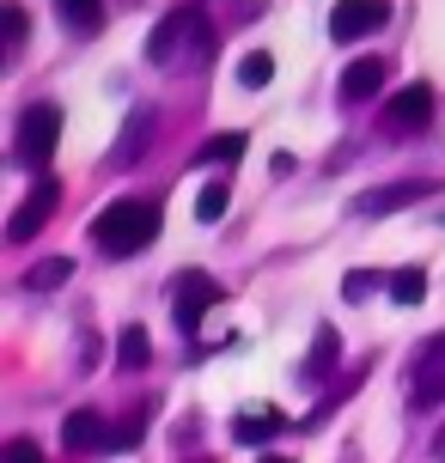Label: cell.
<instances>
[{"label":"cell","instance_id":"cell-3","mask_svg":"<svg viewBox=\"0 0 445 463\" xmlns=\"http://www.w3.org/2000/svg\"><path fill=\"white\" fill-rule=\"evenodd\" d=\"M55 140H62V104H49V98L24 104V110H19V128H13V165L43 171L49 153H55Z\"/></svg>","mask_w":445,"mask_h":463},{"label":"cell","instance_id":"cell-19","mask_svg":"<svg viewBox=\"0 0 445 463\" xmlns=\"http://www.w3.org/2000/svg\"><path fill=\"white\" fill-rule=\"evenodd\" d=\"M384 293L397 305H421L427 299V275L421 269H397V275H384Z\"/></svg>","mask_w":445,"mask_h":463},{"label":"cell","instance_id":"cell-10","mask_svg":"<svg viewBox=\"0 0 445 463\" xmlns=\"http://www.w3.org/2000/svg\"><path fill=\"white\" fill-rule=\"evenodd\" d=\"M391 80V68H384V55H360L348 73H342V104H366V98H378V86Z\"/></svg>","mask_w":445,"mask_h":463},{"label":"cell","instance_id":"cell-12","mask_svg":"<svg viewBox=\"0 0 445 463\" xmlns=\"http://www.w3.org/2000/svg\"><path fill=\"white\" fill-rule=\"evenodd\" d=\"M62 445H68V451H104V445H110L104 415H98V409H73L68 427H62Z\"/></svg>","mask_w":445,"mask_h":463},{"label":"cell","instance_id":"cell-5","mask_svg":"<svg viewBox=\"0 0 445 463\" xmlns=\"http://www.w3.org/2000/svg\"><path fill=\"white\" fill-rule=\"evenodd\" d=\"M391 24V0H336L329 6V37L336 43H360Z\"/></svg>","mask_w":445,"mask_h":463},{"label":"cell","instance_id":"cell-17","mask_svg":"<svg viewBox=\"0 0 445 463\" xmlns=\"http://www.w3.org/2000/svg\"><path fill=\"white\" fill-rule=\"evenodd\" d=\"M244 140H251V135H232V128H226V135H213L208 146H195V165H232V159H244Z\"/></svg>","mask_w":445,"mask_h":463},{"label":"cell","instance_id":"cell-27","mask_svg":"<svg viewBox=\"0 0 445 463\" xmlns=\"http://www.w3.org/2000/svg\"><path fill=\"white\" fill-rule=\"evenodd\" d=\"M262 463H287V458H275V451H269V458H262Z\"/></svg>","mask_w":445,"mask_h":463},{"label":"cell","instance_id":"cell-13","mask_svg":"<svg viewBox=\"0 0 445 463\" xmlns=\"http://www.w3.org/2000/svg\"><path fill=\"white\" fill-rule=\"evenodd\" d=\"M336 360H342V335H336V329H317L311 347H305V360H299V378L305 384H324Z\"/></svg>","mask_w":445,"mask_h":463},{"label":"cell","instance_id":"cell-9","mask_svg":"<svg viewBox=\"0 0 445 463\" xmlns=\"http://www.w3.org/2000/svg\"><path fill=\"white\" fill-rule=\"evenodd\" d=\"M433 184L427 177H409V184H384V189H366V195H354V213H397V208H415L427 202Z\"/></svg>","mask_w":445,"mask_h":463},{"label":"cell","instance_id":"cell-23","mask_svg":"<svg viewBox=\"0 0 445 463\" xmlns=\"http://www.w3.org/2000/svg\"><path fill=\"white\" fill-rule=\"evenodd\" d=\"M141 427H147V409H135V415L122 420L117 433H110V445H117V451H128V445H141Z\"/></svg>","mask_w":445,"mask_h":463},{"label":"cell","instance_id":"cell-16","mask_svg":"<svg viewBox=\"0 0 445 463\" xmlns=\"http://www.w3.org/2000/svg\"><path fill=\"white\" fill-rule=\"evenodd\" d=\"M147 360H153V335H147L141 324H122V335H117V366L122 372H147Z\"/></svg>","mask_w":445,"mask_h":463},{"label":"cell","instance_id":"cell-14","mask_svg":"<svg viewBox=\"0 0 445 463\" xmlns=\"http://www.w3.org/2000/svg\"><path fill=\"white\" fill-rule=\"evenodd\" d=\"M55 19L68 24L73 37H98L104 31V0H55Z\"/></svg>","mask_w":445,"mask_h":463},{"label":"cell","instance_id":"cell-8","mask_svg":"<svg viewBox=\"0 0 445 463\" xmlns=\"http://www.w3.org/2000/svg\"><path fill=\"white\" fill-rule=\"evenodd\" d=\"M427 122H433V86H402V92H391V104H384V128L391 135H421Z\"/></svg>","mask_w":445,"mask_h":463},{"label":"cell","instance_id":"cell-20","mask_svg":"<svg viewBox=\"0 0 445 463\" xmlns=\"http://www.w3.org/2000/svg\"><path fill=\"white\" fill-rule=\"evenodd\" d=\"M68 275H73L68 256H49V262H37V269H24V287H31V293H55Z\"/></svg>","mask_w":445,"mask_h":463},{"label":"cell","instance_id":"cell-6","mask_svg":"<svg viewBox=\"0 0 445 463\" xmlns=\"http://www.w3.org/2000/svg\"><path fill=\"white\" fill-rule=\"evenodd\" d=\"M409 402L415 409H440L445 402V329L433 342H421L415 366H409Z\"/></svg>","mask_w":445,"mask_h":463},{"label":"cell","instance_id":"cell-22","mask_svg":"<svg viewBox=\"0 0 445 463\" xmlns=\"http://www.w3.org/2000/svg\"><path fill=\"white\" fill-rule=\"evenodd\" d=\"M226 202H232V189H226V184H202V195H195V220L213 226V220L226 213Z\"/></svg>","mask_w":445,"mask_h":463},{"label":"cell","instance_id":"cell-26","mask_svg":"<svg viewBox=\"0 0 445 463\" xmlns=\"http://www.w3.org/2000/svg\"><path fill=\"white\" fill-rule=\"evenodd\" d=\"M433 458H440V463H445V427H440V439H433Z\"/></svg>","mask_w":445,"mask_h":463},{"label":"cell","instance_id":"cell-15","mask_svg":"<svg viewBox=\"0 0 445 463\" xmlns=\"http://www.w3.org/2000/svg\"><path fill=\"white\" fill-rule=\"evenodd\" d=\"M281 427H287V420L275 415V409H251V415H238V420H232V439H238V445H269L275 433H281Z\"/></svg>","mask_w":445,"mask_h":463},{"label":"cell","instance_id":"cell-1","mask_svg":"<svg viewBox=\"0 0 445 463\" xmlns=\"http://www.w3.org/2000/svg\"><path fill=\"white\" fill-rule=\"evenodd\" d=\"M159 202H141V195H122V202H110V208L92 213V226H86V238L98 244V256H141L153 238H159Z\"/></svg>","mask_w":445,"mask_h":463},{"label":"cell","instance_id":"cell-11","mask_svg":"<svg viewBox=\"0 0 445 463\" xmlns=\"http://www.w3.org/2000/svg\"><path fill=\"white\" fill-rule=\"evenodd\" d=\"M153 128H159V116H153V110H128V122H122V140L110 146V165H122V171H128V165L147 153Z\"/></svg>","mask_w":445,"mask_h":463},{"label":"cell","instance_id":"cell-2","mask_svg":"<svg viewBox=\"0 0 445 463\" xmlns=\"http://www.w3.org/2000/svg\"><path fill=\"white\" fill-rule=\"evenodd\" d=\"M213 55V19L202 13V6H177V13H165L159 31L147 37V61L165 73L177 68H202Z\"/></svg>","mask_w":445,"mask_h":463},{"label":"cell","instance_id":"cell-18","mask_svg":"<svg viewBox=\"0 0 445 463\" xmlns=\"http://www.w3.org/2000/svg\"><path fill=\"white\" fill-rule=\"evenodd\" d=\"M269 80H275V55H269V49H251V55L238 61V86H244V92H262Z\"/></svg>","mask_w":445,"mask_h":463},{"label":"cell","instance_id":"cell-28","mask_svg":"<svg viewBox=\"0 0 445 463\" xmlns=\"http://www.w3.org/2000/svg\"><path fill=\"white\" fill-rule=\"evenodd\" d=\"M202 463H213V458H202Z\"/></svg>","mask_w":445,"mask_h":463},{"label":"cell","instance_id":"cell-21","mask_svg":"<svg viewBox=\"0 0 445 463\" xmlns=\"http://www.w3.org/2000/svg\"><path fill=\"white\" fill-rule=\"evenodd\" d=\"M0 24H6V61H19L24 31H31V19H24V6H19V0H6V6H0Z\"/></svg>","mask_w":445,"mask_h":463},{"label":"cell","instance_id":"cell-7","mask_svg":"<svg viewBox=\"0 0 445 463\" xmlns=\"http://www.w3.org/2000/svg\"><path fill=\"white\" fill-rule=\"evenodd\" d=\"M55 202H62L55 177H37V184H31V195H24L19 208H13V220H6V238H13V244H31V238H37V232L49 226Z\"/></svg>","mask_w":445,"mask_h":463},{"label":"cell","instance_id":"cell-25","mask_svg":"<svg viewBox=\"0 0 445 463\" xmlns=\"http://www.w3.org/2000/svg\"><path fill=\"white\" fill-rule=\"evenodd\" d=\"M373 287H378V275H366V269H354V275L342 280V299H366Z\"/></svg>","mask_w":445,"mask_h":463},{"label":"cell","instance_id":"cell-24","mask_svg":"<svg viewBox=\"0 0 445 463\" xmlns=\"http://www.w3.org/2000/svg\"><path fill=\"white\" fill-rule=\"evenodd\" d=\"M0 463H43V451L31 439H6V451H0Z\"/></svg>","mask_w":445,"mask_h":463},{"label":"cell","instance_id":"cell-4","mask_svg":"<svg viewBox=\"0 0 445 463\" xmlns=\"http://www.w3.org/2000/svg\"><path fill=\"white\" fill-rule=\"evenodd\" d=\"M226 299V287L213 275H202V269H189V275H177V293H171V317H177V329H202V317H208L213 305Z\"/></svg>","mask_w":445,"mask_h":463}]
</instances>
